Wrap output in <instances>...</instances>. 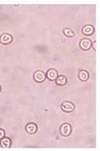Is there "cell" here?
<instances>
[{"mask_svg": "<svg viewBox=\"0 0 100 151\" xmlns=\"http://www.w3.org/2000/svg\"><path fill=\"white\" fill-rule=\"evenodd\" d=\"M72 132V127L69 124H64L60 127V134L63 136H69Z\"/></svg>", "mask_w": 100, "mask_h": 151, "instance_id": "cell-1", "label": "cell"}, {"mask_svg": "<svg viewBox=\"0 0 100 151\" xmlns=\"http://www.w3.org/2000/svg\"><path fill=\"white\" fill-rule=\"evenodd\" d=\"M61 108H62V110H63V112L71 113V112H73L75 109V107H74V105L71 102H64V103H62Z\"/></svg>", "mask_w": 100, "mask_h": 151, "instance_id": "cell-2", "label": "cell"}, {"mask_svg": "<svg viewBox=\"0 0 100 151\" xmlns=\"http://www.w3.org/2000/svg\"><path fill=\"white\" fill-rule=\"evenodd\" d=\"M79 46H80V48L82 49V50H89V49L91 48V46H92V42H91V40H89V39H83V40H81V41H80Z\"/></svg>", "mask_w": 100, "mask_h": 151, "instance_id": "cell-3", "label": "cell"}, {"mask_svg": "<svg viewBox=\"0 0 100 151\" xmlns=\"http://www.w3.org/2000/svg\"><path fill=\"white\" fill-rule=\"evenodd\" d=\"M33 78H34V80L37 81V82H43V81L45 80L46 76H45V74H44L43 71H41V70H38V71H36V72L34 73Z\"/></svg>", "mask_w": 100, "mask_h": 151, "instance_id": "cell-4", "label": "cell"}, {"mask_svg": "<svg viewBox=\"0 0 100 151\" xmlns=\"http://www.w3.org/2000/svg\"><path fill=\"white\" fill-rule=\"evenodd\" d=\"M13 40V37L9 34H4L0 37V42L4 45H9L10 44Z\"/></svg>", "mask_w": 100, "mask_h": 151, "instance_id": "cell-5", "label": "cell"}, {"mask_svg": "<svg viewBox=\"0 0 100 151\" xmlns=\"http://www.w3.org/2000/svg\"><path fill=\"white\" fill-rule=\"evenodd\" d=\"M47 78L50 81H55L58 77V72L54 69H50L47 71Z\"/></svg>", "mask_w": 100, "mask_h": 151, "instance_id": "cell-6", "label": "cell"}, {"mask_svg": "<svg viewBox=\"0 0 100 151\" xmlns=\"http://www.w3.org/2000/svg\"><path fill=\"white\" fill-rule=\"evenodd\" d=\"M38 127L37 125L33 123H30V124H28L26 126V131L30 134H35L37 132Z\"/></svg>", "mask_w": 100, "mask_h": 151, "instance_id": "cell-7", "label": "cell"}, {"mask_svg": "<svg viewBox=\"0 0 100 151\" xmlns=\"http://www.w3.org/2000/svg\"><path fill=\"white\" fill-rule=\"evenodd\" d=\"M82 32L85 35H91L94 32V28L93 27L92 25H85L82 29Z\"/></svg>", "mask_w": 100, "mask_h": 151, "instance_id": "cell-8", "label": "cell"}, {"mask_svg": "<svg viewBox=\"0 0 100 151\" xmlns=\"http://www.w3.org/2000/svg\"><path fill=\"white\" fill-rule=\"evenodd\" d=\"M56 84L58 85V86H64L66 83H67V78H66V76H58L57 78H56Z\"/></svg>", "mask_w": 100, "mask_h": 151, "instance_id": "cell-9", "label": "cell"}, {"mask_svg": "<svg viewBox=\"0 0 100 151\" xmlns=\"http://www.w3.org/2000/svg\"><path fill=\"white\" fill-rule=\"evenodd\" d=\"M0 145H1V146H2L3 148H4V149H8V148H9V147L11 146L10 139L4 137V138L1 139V141H0Z\"/></svg>", "mask_w": 100, "mask_h": 151, "instance_id": "cell-10", "label": "cell"}, {"mask_svg": "<svg viewBox=\"0 0 100 151\" xmlns=\"http://www.w3.org/2000/svg\"><path fill=\"white\" fill-rule=\"evenodd\" d=\"M79 79L81 80V81H87L88 79H89V73L86 71V70H81L80 72H79Z\"/></svg>", "mask_w": 100, "mask_h": 151, "instance_id": "cell-11", "label": "cell"}, {"mask_svg": "<svg viewBox=\"0 0 100 151\" xmlns=\"http://www.w3.org/2000/svg\"><path fill=\"white\" fill-rule=\"evenodd\" d=\"M63 34L68 37H74V32L71 29H69V28L63 29Z\"/></svg>", "mask_w": 100, "mask_h": 151, "instance_id": "cell-12", "label": "cell"}, {"mask_svg": "<svg viewBox=\"0 0 100 151\" xmlns=\"http://www.w3.org/2000/svg\"><path fill=\"white\" fill-rule=\"evenodd\" d=\"M4 136H5V132H4V130L0 129V140H1Z\"/></svg>", "mask_w": 100, "mask_h": 151, "instance_id": "cell-13", "label": "cell"}, {"mask_svg": "<svg viewBox=\"0 0 100 151\" xmlns=\"http://www.w3.org/2000/svg\"><path fill=\"white\" fill-rule=\"evenodd\" d=\"M0 92H1V86H0Z\"/></svg>", "mask_w": 100, "mask_h": 151, "instance_id": "cell-14", "label": "cell"}]
</instances>
